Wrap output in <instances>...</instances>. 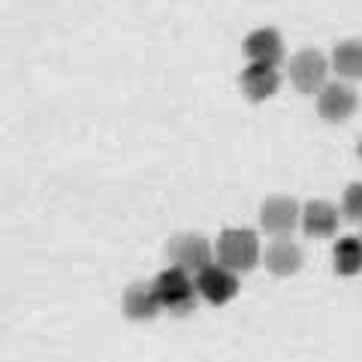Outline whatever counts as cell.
<instances>
[{"instance_id":"6da1fadb","label":"cell","mask_w":362,"mask_h":362,"mask_svg":"<svg viewBox=\"0 0 362 362\" xmlns=\"http://www.w3.org/2000/svg\"><path fill=\"white\" fill-rule=\"evenodd\" d=\"M218 263L226 266L235 275H245L259 263V239L254 230H226L218 239Z\"/></svg>"},{"instance_id":"7a4b0ae2","label":"cell","mask_w":362,"mask_h":362,"mask_svg":"<svg viewBox=\"0 0 362 362\" xmlns=\"http://www.w3.org/2000/svg\"><path fill=\"white\" fill-rule=\"evenodd\" d=\"M154 287H157V296H160L166 311H173V314L194 311L199 290H197V278H190V272L178 269V266H169L166 272L157 275Z\"/></svg>"},{"instance_id":"3957f363","label":"cell","mask_w":362,"mask_h":362,"mask_svg":"<svg viewBox=\"0 0 362 362\" xmlns=\"http://www.w3.org/2000/svg\"><path fill=\"white\" fill-rule=\"evenodd\" d=\"M166 257L169 263L190 272V275H199L206 266H211V245L202 239V235H194V233H181L175 239H169L166 245Z\"/></svg>"},{"instance_id":"277c9868","label":"cell","mask_w":362,"mask_h":362,"mask_svg":"<svg viewBox=\"0 0 362 362\" xmlns=\"http://www.w3.org/2000/svg\"><path fill=\"white\" fill-rule=\"evenodd\" d=\"M326 73H329V64H326V58L317 49H305L299 54H293L290 61V78L302 94H314V90L320 94L326 88Z\"/></svg>"},{"instance_id":"5b68a950","label":"cell","mask_w":362,"mask_h":362,"mask_svg":"<svg viewBox=\"0 0 362 362\" xmlns=\"http://www.w3.org/2000/svg\"><path fill=\"white\" fill-rule=\"evenodd\" d=\"M197 290L209 305H226L235 293H239V278H235V272H230L226 266L211 263L197 275Z\"/></svg>"},{"instance_id":"8992f818","label":"cell","mask_w":362,"mask_h":362,"mask_svg":"<svg viewBox=\"0 0 362 362\" xmlns=\"http://www.w3.org/2000/svg\"><path fill=\"white\" fill-rule=\"evenodd\" d=\"M259 223L272 235H290L293 226L302 223V211L296 206V199L290 197H269L259 209Z\"/></svg>"},{"instance_id":"52a82bcc","label":"cell","mask_w":362,"mask_h":362,"mask_svg":"<svg viewBox=\"0 0 362 362\" xmlns=\"http://www.w3.org/2000/svg\"><path fill=\"white\" fill-rule=\"evenodd\" d=\"M317 112L326 121H347L356 112V94L354 88H347L341 82H326V88L317 94Z\"/></svg>"},{"instance_id":"ba28073f","label":"cell","mask_w":362,"mask_h":362,"mask_svg":"<svg viewBox=\"0 0 362 362\" xmlns=\"http://www.w3.org/2000/svg\"><path fill=\"white\" fill-rule=\"evenodd\" d=\"M245 54L254 64L278 66L284 61V40H281V33L275 28H259L245 40Z\"/></svg>"},{"instance_id":"9c48e42d","label":"cell","mask_w":362,"mask_h":362,"mask_svg":"<svg viewBox=\"0 0 362 362\" xmlns=\"http://www.w3.org/2000/svg\"><path fill=\"white\" fill-rule=\"evenodd\" d=\"M239 85H242L247 100H254V103H263V100H269L281 88V76H278L275 66H269V64H251L242 73Z\"/></svg>"},{"instance_id":"30bf717a","label":"cell","mask_w":362,"mask_h":362,"mask_svg":"<svg viewBox=\"0 0 362 362\" xmlns=\"http://www.w3.org/2000/svg\"><path fill=\"white\" fill-rule=\"evenodd\" d=\"M266 266L272 275H278V278L296 275L302 269V247L293 239H287V235H278V239L266 247Z\"/></svg>"},{"instance_id":"8fae6325","label":"cell","mask_w":362,"mask_h":362,"mask_svg":"<svg viewBox=\"0 0 362 362\" xmlns=\"http://www.w3.org/2000/svg\"><path fill=\"white\" fill-rule=\"evenodd\" d=\"M163 302L157 296V287L148 284V281H139V284L127 287V293H124V311H127L130 320H154Z\"/></svg>"},{"instance_id":"7c38bea8","label":"cell","mask_w":362,"mask_h":362,"mask_svg":"<svg viewBox=\"0 0 362 362\" xmlns=\"http://www.w3.org/2000/svg\"><path fill=\"white\" fill-rule=\"evenodd\" d=\"M302 230L311 239H329L338 230V209L326 199H314L302 209Z\"/></svg>"},{"instance_id":"4fadbf2b","label":"cell","mask_w":362,"mask_h":362,"mask_svg":"<svg viewBox=\"0 0 362 362\" xmlns=\"http://www.w3.org/2000/svg\"><path fill=\"white\" fill-rule=\"evenodd\" d=\"M332 66L341 78H362V42L356 40L338 42L332 52Z\"/></svg>"},{"instance_id":"5bb4252c","label":"cell","mask_w":362,"mask_h":362,"mask_svg":"<svg viewBox=\"0 0 362 362\" xmlns=\"http://www.w3.org/2000/svg\"><path fill=\"white\" fill-rule=\"evenodd\" d=\"M332 263H335V272L338 275H356L362 272V239H354V235H347L335 245V254H332Z\"/></svg>"},{"instance_id":"9a60e30c","label":"cell","mask_w":362,"mask_h":362,"mask_svg":"<svg viewBox=\"0 0 362 362\" xmlns=\"http://www.w3.org/2000/svg\"><path fill=\"white\" fill-rule=\"evenodd\" d=\"M341 206H344V214H347V218L362 221V185H350V187L344 190Z\"/></svg>"},{"instance_id":"2e32d148","label":"cell","mask_w":362,"mask_h":362,"mask_svg":"<svg viewBox=\"0 0 362 362\" xmlns=\"http://www.w3.org/2000/svg\"><path fill=\"white\" fill-rule=\"evenodd\" d=\"M359 154H362V145H359Z\"/></svg>"}]
</instances>
